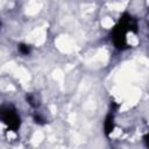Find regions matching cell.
Segmentation results:
<instances>
[{
  "label": "cell",
  "mask_w": 149,
  "mask_h": 149,
  "mask_svg": "<svg viewBox=\"0 0 149 149\" xmlns=\"http://www.w3.org/2000/svg\"><path fill=\"white\" fill-rule=\"evenodd\" d=\"M137 21L129 13H123L111 31V41L118 50H126L129 48L128 35L137 34Z\"/></svg>",
  "instance_id": "obj_1"
},
{
  "label": "cell",
  "mask_w": 149,
  "mask_h": 149,
  "mask_svg": "<svg viewBox=\"0 0 149 149\" xmlns=\"http://www.w3.org/2000/svg\"><path fill=\"white\" fill-rule=\"evenodd\" d=\"M17 50H19V52H20L21 55L28 56V55L31 52V45H29V44H27V43H20V44L17 45Z\"/></svg>",
  "instance_id": "obj_5"
},
{
  "label": "cell",
  "mask_w": 149,
  "mask_h": 149,
  "mask_svg": "<svg viewBox=\"0 0 149 149\" xmlns=\"http://www.w3.org/2000/svg\"><path fill=\"white\" fill-rule=\"evenodd\" d=\"M143 141H144V144L149 148V130L147 132V134L143 136Z\"/></svg>",
  "instance_id": "obj_7"
},
{
  "label": "cell",
  "mask_w": 149,
  "mask_h": 149,
  "mask_svg": "<svg viewBox=\"0 0 149 149\" xmlns=\"http://www.w3.org/2000/svg\"><path fill=\"white\" fill-rule=\"evenodd\" d=\"M26 100H27V102H28L33 108H37V107L40 106L37 95L34 94V93H27V95H26Z\"/></svg>",
  "instance_id": "obj_4"
},
{
  "label": "cell",
  "mask_w": 149,
  "mask_h": 149,
  "mask_svg": "<svg viewBox=\"0 0 149 149\" xmlns=\"http://www.w3.org/2000/svg\"><path fill=\"white\" fill-rule=\"evenodd\" d=\"M1 121L3 126L9 132H16L21 127V116L16 109V107L12 104H6L1 106L0 109Z\"/></svg>",
  "instance_id": "obj_2"
},
{
  "label": "cell",
  "mask_w": 149,
  "mask_h": 149,
  "mask_svg": "<svg viewBox=\"0 0 149 149\" xmlns=\"http://www.w3.org/2000/svg\"><path fill=\"white\" fill-rule=\"evenodd\" d=\"M113 128H114V112L112 111L107 118H106V121H105V133L106 135L108 136L111 132H113Z\"/></svg>",
  "instance_id": "obj_3"
},
{
  "label": "cell",
  "mask_w": 149,
  "mask_h": 149,
  "mask_svg": "<svg viewBox=\"0 0 149 149\" xmlns=\"http://www.w3.org/2000/svg\"><path fill=\"white\" fill-rule=\"evenodd\" d=\"M33 119H34V121H35L37 125H44V123L47 122L45 118H44L41 113H38V112H35V114L33 115Z\"/></svg>",
  "instance_id": "obj_6"
}]
</instances>
